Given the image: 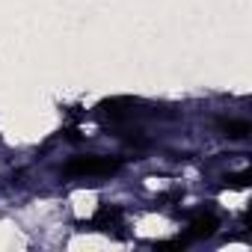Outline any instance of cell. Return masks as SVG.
Returning a JSON list of instances; mask_svg holds the SVG:
<instances>
[{
	"mask_svg": "<svg viewBox=\"0 0 252 252\" xmlns=\"http://www.w3.org/2000/svg\"><path fill=\"white\" fill-rule=\"evenodd\" d=\"M119 169V160L110 158H74L65 163L63 175L65 178H98V175H113Z\"/></svg>",
	"mask_w": 252,
	"mask_h": 252,
	"instance_id": "obj_1",
	"label": "cell"
},
{
	"mask_svg": "<svg viewBox=\"0 0 252 252\" xmlns=\"http://www.w3.org/2000/svg\"><path fill=\"white\" fill-rule=\"evenodd\" d=\"M220 131H222V137L243 140L249 134V122L246 119H225V122H220Z\"/></svg>",
	"mask_w": 252,
	"mask_h": 252,
	"instance_id": "obj_2",
	"label": "cell"
},
{
	"mask_svg": "<svg viewBox=\"0 0 252 252\" xmlns=\"http://www.w3.org/2000/svg\"><path fill=\"white\" fill-rule=\"evenodd\" d=\"M214 228H217V217H199V220H193V225H190V237H208V234H214Z\"/></svg>",
	"mask_w": 252,
	"mask_h": 252,
	"instance_id": "obj_3",
	"label": "cell"
}]
</instances>
